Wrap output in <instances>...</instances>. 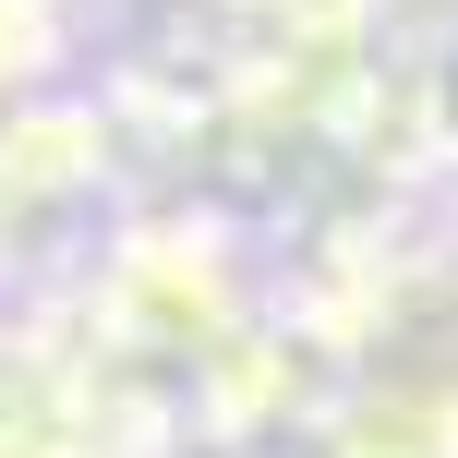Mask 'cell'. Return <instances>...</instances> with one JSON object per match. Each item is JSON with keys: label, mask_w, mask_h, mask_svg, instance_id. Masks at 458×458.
<instances>
[{"label": "cell", "mask_w": 458, "mask_h": 458, "mask_svg": "<svg viewBox=\"0 0 458 458\" xmlns=\"http://www.w3.org/2000/svg\"><path fill=\"white\" fill-rule=\"evenodd\" d=\"M242 13H301V0H242Z\"/></svg>", "instance_id": "1"}]
</instances>
